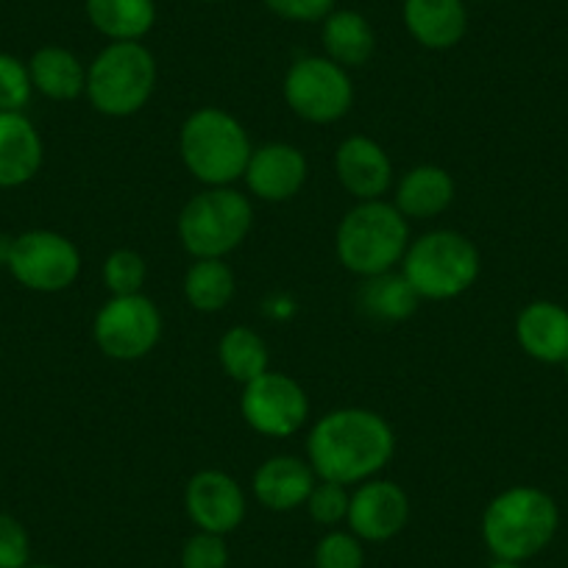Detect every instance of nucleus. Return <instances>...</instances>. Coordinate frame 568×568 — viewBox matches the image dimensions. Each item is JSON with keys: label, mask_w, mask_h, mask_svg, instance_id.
<instances>
[{"label": "nucleus", "mask_w": 568, "mask_h": 568, "mask_svg": "<svg viewBox=\"0 0 568 568\" xmlns=\"http://www.w3.org/2000/svg\"><path fill=\"white\" fill-rule=\"evenodd\" d=\"M404 29L429 51L460 45L468 31V9L463 0H404Z\"/></svg>", "instance_id": "obj_17"}, {"label": "nucleus", "mask_w": 568, "mask_h": 568, "mask_svg": "<svg viewBox=\"0 0 568 568\" xmlns=\"http://www.w3.org/2000/svg\"><path fill=\"white\" fill-rule=\"evenodd\" d=\"M237 291L234 271L226 260H195L184 273V298L195 313H221Z\"/></svg>", "instance_id": "obj_25"}, {"label": "nucleus", "mask_w": 568, "mask_h": 568, "mask_svg": "<svg viewBox=\"0 0 568 568\" xmlns=\"http://www.w3.org/2000/svg\"><path fill=\"white\" fill-rule=\"evenodd\" d=\"M409 245V223L390 201H357L335 234L337 260L354 276L396 271Z\"/></svg>", "instance_id": "obj_4"}, {"label": "nucleus", "mask_w": 568, "mask_h": 568, "mask_svg": "<svg viewBox=\"0 0 568 568\" xmlns=\"http://www.w3.org/2000/svg\"><path fill=\"white\" fill-rule=\"evenodd\" d=\"M516 341L532 359L562 365L568 357V310L555 302H532L518 313Z\"/></svg>", "instance_id": "obj_19"}, {"label": "nucleus", "mask_w": 568, "mask_h": 568, "mask_svg": "<svg viewBox=\"0 0 568 568\" xmlns=\"http://www.w3.org/2000/svg\"><path fill=\"white\" fill-rule=\"evenodd\" d=\"M7 267L29 291L62 293L79 278L81 251L64 234L37 229L12 240Z\"/></svg>", "instance_id": "obj_10"}, {"label": "nucleus", "mask_w": 568, "mask_h": 568, "mask_svg": "<svg viewBox=\"0 0 568 568\" xmlns=\"http://www.w3.org/2000/svg\"><path fill=\"white\" fill-rule=\"evenodd\" d=\"M84 9L109 42H142L156 23V0H87Z\"/></svg>", "instance_id": "obj_24"}, {"label": "nucleus", "mask_w": 568, "mask_h": 568, "mask_svg": "<svg viewBox=\"0 0 568 568\" xmlns=\"http://www.w3.org/2000/svg\"><path fill=\"white\" fill-rule=\"evenodd\" d=\"M455 179L440 165H415L398 179L396 210L407 221H429L446 212L455 201Z\"/></svg>", "instance_id": "obj_20"}, {"label": "nucleus", "mask_w": 568, "mask_h": 568, "mask_svg": "<svg viewBox=\"0 0 568 568\" xmlns=\"http://www.w3.org/2000/svg\"><path fill=\"white\" fill-rule=\"evenodd\" d=\"M560 510L546 490L516 485L490 499L483 513V540L496 560L524 562L551 544Z\"/></svg>", "instance_id": "obj_2"}, {"label": "nucleus", "mask_w": 568, "mask_h": 568, "mask_svg": "<svg viewBox=\"0 0 568 568\" xmlns=\"http://www.w3.org/2000/svg\"><path fill=\"white\" fill-rule=\"evenodd\" d=\"M276 18L291 23H324L335 12L337 0H262Z\"/></svg>", "instance_id": "obj_33"}, {"label": "nucleus", "mask_w": 568, "mask_h": 568, "mask_svg": "<svg viewBox=\"0 0 568 568\" xmlns=\"http://www.w3.org/2000/svg\"><path fill=\"white\" fill-rule=\"evenodd\" d=\"M321 42H324V57L346 70L363 68L376 51L374 26L354 9H335L321 26Z\"/></svg>", "instance_id": "obj_21"}, {"label": "nucleus", "mask_w": 568, "mask_h": 568, "mask_svg": "<svg viewBox=\"0 0 568 568\" xmlns=\"http://www.w3.org/2000/svg\"><path fill=\"white\" fill-rule=\"evenodd\" d=\"M31 84L51 101H75L87 90V68L73 51L45 45L29 62Z\"/></svg>", "instance_id": "obj_23"}, {"label": "nucleus", "mask_w": 568, "mask_h": 568, "mask_svg": "<svg viewBox=\"0 0 568 568\" xmlns=\"http://www.w3.org/2000/svg\"><path fill=\"white\" fill-rule=\"evenodd\" d=\"M201 3H221V0H201Z\"/></svg>", "instance_id": "obj_36"}, {"label": "nucleus", "mask_w": 568, "mask_h": 568, "mask_svg": "<svg viewBox=\"0 0 568 568\" xmlns=\"http://www.w3.org/2000/svg\"><path fill=\"white\" fill-rule=\"evenodd\" d=\"M240 413L254 433L265 438H291L307 426L310 396L293 376L265 371L243 385Z\"/></svg>", "instance_id": "obj_11"}, {"label": "nucleus", "mask_w": 568, "mask_h": 568, "mask_svg": "<svg viewBox=\"0 0 568 568\" xmlns=\"http://www.w3.org/2000/svg\"><path fill=\"white\" fill-rule=\"evenodd\" d=\"M409 521V496L402 485L390 479H368L352 490L346 524L359 540L387 544Z\"/></svg>", "instance_id": "obj_13"}, {"label": "nucleus", "mask_w": 568, "mask_h": 568, "mask_svg": "<svg viewBox=\"0 0 568 568\" xmlns=\"http://www.w3.org/2000/svg\"><path fill=\"white\" fill-rule=\"evenodd\" d=\"M284 101L302 120L329 125L346 118L354 103V84L346 68L329 57H302L284 75Z\"/></svg>", "instance_id": "obj_8"}, {"label": "nucleus", "mask_w": 568, "mask_h": 568, "mask_svg": "<svg viewBox=\"0 0 568 568\" xmlns=\"http://www.w3.org/2000/svg\"><path fill=\"white\" fill-rule=\"evenodd\" d=\"M42 136L23 112H0V187H23L42 168Z\"/></svg>", "instance_id": "obj_18"}, {"label": "nucleus", "mask_w": 568, "mask_h": 568, "mask_svg": "<svg viewBox=\"0 0 568 568\" xmlns=\"http://www.w3.org/2000/svg\"><path fill=\"white\" fill-rule=\"evenodd\" d=\"M562 368H566V376H568V357H566V363H562Z\"/></svg>", "instance_id": "obj_37"}, {"label": "nucleus", "mask_w": 568, "mask_h": 568, "mask_svg": "<svg viewBox=\"0 0 568 568\" xmlns=\"http://www.w3.org/2000/svg\"><path fill=\"white\" fill-rule=\"evenodd\" d=\"M156 90V59L142 42H109L87 68L92 109L106 118H131L149 106Z\"/></svg>", "instance_id": "obj_6"}, {"label": "nucleus", "mask_w": 568, "mask_h": 568, "mask_svg": "<svg viewBox=\"0 0 568 568\" xmlns=\"http://www.w3.org/2000/svg\"><path fill=\"white\" fill-rule=\"evenodd\" d=\"M184 510L201 532L226 538L245 521V494L237 479L217 468H204L184 488Z\"/></svg>", "instance_id": "obj_12"}, {"label": "nucleus", "mask_w": 568, "mask_h": 568, "mask_svg": "<svg viewBox=\"0 0 568 568\" xmlns=\"http://www.w3.org/2000/svg\"><path fill=\"white\" fill-rule=\"evenodd\" d=\"M335 173L357 201H379L393 187V165L379 142L365 134L346 136L335 151Z\"/></svg>", "instance_id": "obj_15"}, {"label": "nucleus", "mask_w": 568, "mask_h": 568, "mask_svg": "<svg viewBox=\"0 0 568 568\" xmlns=\"http://www.w3.org/2000/svg\"><path fill=\"white\" fill-rule=\"evenodd\" d=\"M315 568H365L363 540L352 529H329L315 546Z\"/></svg>", "instance_id": "obj_28"}, {"label": "nucleus", "mask_w": 568, "mask_h": 568, "mask_svg": "<svg viewBox=\"0 0 568 568\" xmlns=\"http://www.w3.org/2000/svg\"><path fill=\"white\" fill-rule=\"evenodd\" d=\"M420 298L413 291L402 271H387L379 276L363 278L357 291V307L365 318L379 321V324H402L413 318Z\"/></svg>", "instance_id": "obj_22"}, {"label": "nucleus", "mask_w": 568, "mask_h": 568, "mask_svg": "<svg viewBox=\"0 0 568 568\" xmlns=\"http://www.w3.org/2000/svg\"><path fill=\"white\" fill-rule=\"evenodd\" d=\"M217 359H221V368L226 371L229 379L240 382V385H248L256 376L271 371L267 368L271 354H267L265 337L251 326H232L217 343Z\"/></svg>", "instance_id": "obj_26"}, {"label": "nucleus", "mask_w": 568, "mask_h": 568, "mask_svg": "<svg viewBox=\"0 0 568 568\" xmlns=\"http://www.w3.org/2000/svg\"><path fill=\"white\" fill-rule=\"evenodd\" d=\"M488 568H524L521 562H510V560H494Z\"/></svg>", "instance_id": "obj_34"}, {"label": "nucleus", "mask_w": 568, "mask_h": 568, "mask_svg": "<svg viewBox=\"0 0 568 568\" xmlns=\"http://www.w3.org/2000/svg\"><path fill=\"white\" fill-rule=\"evenodd\" d=\"M26 568H57V566H45V562H40V566H31V562H29Z\"/></svg>", "instance_id": "obj_35"}, {"label": "nucleus", "mask_w": 568, "mask_h": 568, "mask_svg": "<svg viewBox=\"0 0 568 568\" xmlns=\"http://www.w3.org/2000/svg\"><path fill=\"white\" fill-rule=\"evenodd\" d=\"M31 562V540L23 524L0 513V568H26Z\"/></svg>", "instance_id": "obj_32"}, {"label": "nucleus", "mask_w": 568, "mask_h": 568, "mask_svg": "<svg viewBox=\"0 0 568 568\" xmlns=\"http://www.w3.org/2000/svg\"><path fill=\"white\" fill-rule=\"evenodd\" d=\"M29 64L20 62L18 57L0 53V112H23L31 101Z\"/></svg>", "instance_id": "obj_30"}, {"label": "nucleus", "mask_w": 568, "mask_h": 568, "mask_svg": "<svg viewBox=\"0 0 568 568\" xmlns=\"http://www.w3.org/2000/svg\"><path fill=\"white\" fill-rule=\"evenodd\" d=\"M348 505H352V490H348V485L318 479L304 507H307L315 524H321L326 529H335L337 524L346 521Z\"/></svg>", "instance_id": "obj_29"}, {"label": "nucleus", "mask_w": 568, "mask_h": 568, "mask_svg": "<svg viewBox=\"0 0 568 568\" xmlns=\"http://www.w3.org/2000/svg\"><path fill=\"white\" fill-rule=\"evenodd\" d=\"M149 265L145 256L134 248H118L103 262V284L112 296H136L145 287Z\"/></svg>", "instance_id": "obj_27"}, {"label": "nucleus", "mask_w": 568, "mask_h": 568, "mask_svg": "<svg viewBox=\"0 0 568 568\" xmlns=\"http://www.w3.org/2000/svg\"><path fill=\"white\" fill-rule=\"evenodd\" d=\"M396 455V433L379 413L341 407L318 418L307 438V463L315 477L363 485L379 477Z\"/></svg>", "instance_id": "obj_1"}, {"label": "nucleus", "mask_w": 568, "mask_h": 568, "mask_svg": "<svg viewBox=\"0 0 568 568\" xmlns=\"http://www.w3.org/2000/svg\"><path fill=\"white\" fill-rule=\"evenodd\" d=\"M98 348L109 359L134 363L149 357L162 337V313L149 296H112L92 324Z\"/></svg>", "instance_id": "obj_9"}, {"label": "nucleus", "mask_w": 568, "mask_h": 568, "mask_svg": "<svg viewBox=\"0 0 568 568\" xmlns=\"http://www.w3.org/2000/svg\"><path fill=\"white\" fill-rule=\"evenodd\" d=\"M254 226L248 195L234 187H206L179 212V240L193 260H226Z\"/></svg>", "instance_id": "obj_7"}, {"label": "nucleus", "mask_w": 568, "mask_h": 568, "mask_svg": "<svg viewBox=\"0 0 568 568\" xmlns=\"http://www.w3.org/2000/svg\"><path fill=\"white\" fill-rule=\"evenodd\" d=\"M315 483L318 477L307 460L293 455H276L256 468L251 490H254L256 501L271 513H291L307 505Z\"/></svg>", "instance_id": "obj_16"}, {"label": "nucleus", "mask_w": 568, "mask_h": 568, "mask_svg": "<svg viewBox=\"0 0 568 568\" xmlns=\"http://www.w3.org/2000/svg\"><path fill=\"white\" fill-rule=\"evenodd\" d=\"M179 151L190 176L199 179L204 187H232L245 176L254 145L234 114L204 106L182 123Z\"/></svg>", "instance_id": "obj_3"}, {"label": "nucleus", "mask_w": 568, "mask_h": 568, "mask_svg": "<svg viewBox=\"0 0 568 568\" xmlns=\"http://www.w3.org/2000/svg\"><path fill=\"white\" fill-rule=\"evenodd\" d=\"M182 568H229V546L223 535L195 532L182 546Z\"/></svg>", "instance_id": "obj_31"}, {"label": "nucleus", "mask_w": 568, "mask_h": 568, "mask_svg": "<svg viewBox=\"0 0 568 568\" xmlns=\"http://www.w3.org/2000/svg\"><path fill=\"white\" fill-rule=\"evenodd\" d=\"M310 176V162L291 142H265L251 151L245 184L251 195L267 204H282L302 193Z\"/></svg>", "instance_id": "obj_14"}, {"label": "nucleus", "mask_w": 568, "mask_h": 568, "mask_svg": "<svg viewBox=\"0 0 568 568\" xmlns=\"http://www.w3.org/2000/svg\"><path fill=\"white\" fill-rule=\"evenodd\" d=\"M483 271V256L474 240L455 229H435L407 245L402 273L418 298L452 302L471 291Z\"/></svg>", "instance_id": "obj_5"}]
</instances>
